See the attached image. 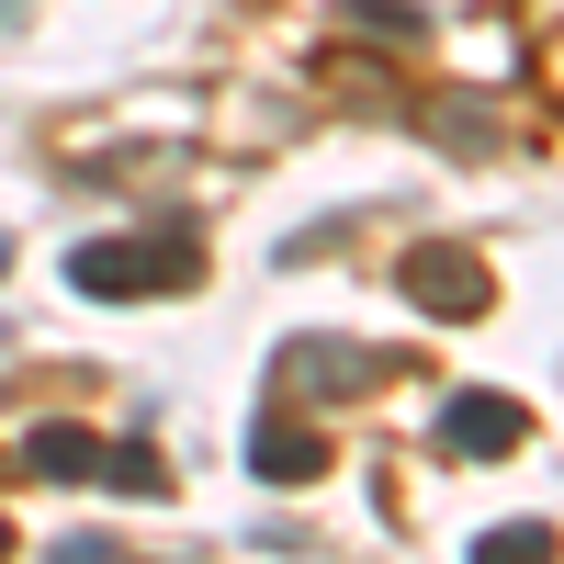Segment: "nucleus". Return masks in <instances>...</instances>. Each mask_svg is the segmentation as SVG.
Masks as SVG:
<instances>
[{"instance_id":"nucleus-9","label":"nucleus","mask_w":564,"mask_h":564,"mask_svg":"<svg viewBox=\"0 0 564 564\" xmlns=\"http://www.w3.org/2000/svg\"><path fill=\"white\" fill-rule=\"evenodd\" d=\"M45 564H113V542H90V531H79V542H57V553H45Z\"/></svg>"},{"instance_id":"nucleus-5","label":"nucleus","mask_w":564,"mask_h":564,"mask_svg":"<svg viewBox=\"0 0 564 564\" xmlns=\"http://www.w3.org/2000/svg\"><path fill=\"white\" fill-rule=\"evenodd\" d=\"M316 463H327L316 430H282V417H260V430H249V475H260V486H305Z\"/></svg>"},{"instance_id":"nucleus-1","label":"nucleus","mask_w":564,"mask_h":564,"mask_svg":"<svg viewBox=\"0 0 564 564\" xmlns=\"http://www.w3.org/2000/svg\"><path fill=\"white\" fill-rule=\"evenodd\" d=\"M193 271H204L193 226H159V238H79V249H68V282H79V294H102V305H124V294H181Z\"/></svg>"},{"instance_id":"nucleus-4","label":"nucleus","mask_w":564,"mask_h":564,"mask_svg":"<svg viewBox=\"0 0 564 564\" xmlns=\"http://www.w3.org/2000/svg\"><path fill=\"white\" fill-rule=\"evenodd\" d=\"M23 475H34V486H79V475H102V441L68 430V417H45V430L23 441Z\"/></svg>"},{"instance_id":"nucleus-8","label":"nucleus","mask_w":564,"mask_h":564,"mask_svg":"<svg viewBox=\"0 0 564 564\" xmlns=\"http://www.w3.org/2000/svg\"><path fill=\"white\" fill-rule=\"evenodd\" d=\"M441 135H452L463 159H475V148H486V102H441Z\"/></svg>"},{"instance_id":"nucleus-6","label":"nucleus","mask_w":564,"mask_h":564,"mask_svg":"<svg viewBox=\"0 0 564 564\" xmlns=\"http://www.w3.org/2000/svg\"><path fill=\"white\" fill-rule=\"evenodd\" d=\"M564 542H553V520H508V531H486L475 542V564H553Z\"/></svg>"},{"instance_id":"nucleus-11","label":"nucleus","mask_w":564,"mask_h":564,"mask_svg":"<svg viewBox=\"0 0 564 564\" xmlns=\"http://www.w3.org/2000/svg\"><path fill=\"white\" fill-rule=\"evenodd\" d=\"M0 564H12V520H0Z\"/></svg>"},{"instance_id":"nucleus-7","label":"nucleus","mask_w":564,"mask_h":564,"mask_svg":"<svg viewBox=\"0 0 564 564\" xmlns=\"http://www.w3.org/2000/svg\"><path fill=\"white\" fill-rule=\"evenodd\" d=\"M102 475H113L124 497H170V463H159L148 441H124V452H102Z\"/></svg>"},{"instance_id":"nucleus-3","label":"nucleus","mask_w":564,"mask_h":564,"mask_svg":"<svg viewBox=\"0 0 564 564\" xmlns=\"http://www.w3.org/2000/svg\"><path fill=\"white\" fill-rule=\"evenodd\" d=\"M520 430H531V417L508 406V395H452L441 406V441L452 452H520Z\"/></svg>"},{"instance_id":"nucleus-2","label":"nucleus","mask_w":564,"mask_h":564,"mask_svg":"<svg viewBox=\"0 0 564 564\" xmlns=\"http://www.w3.org/2000/svg\"><path fill=\"white\" fill-rule=\"evenodd\" d=\"M395 294H406L417 316H441V327H475V316L497 305V282H486V260H475V249L430 238V249H406V260H395Z\"/></svg>"},{"instance_id":"nucleus-10","label":"nucleus","mask_w":564,"mask_h":564,"mask_svg":"<svg viewBox=\"0 0 564 564\" xmlns=\"http://www.w3.org/2000/svg\"><path fill=\"white\" fill-rule=\"evenodd\" d=\"M0 23H23V0H0Z\"/></svg>"},{"instance_id":"nucleus-12","label":"nucleus","mask_w":564,"mask_h":564,"mask_svg":"<svg viewBox=\"0 0 564 564\" xmlns=\"http://www.w3.org/2000/svg\"><path fill=\"white\" fill-rule=\"evenodd\" d=\"M0 271H12V238H0Z\"/></svg>"}]
</instances>
